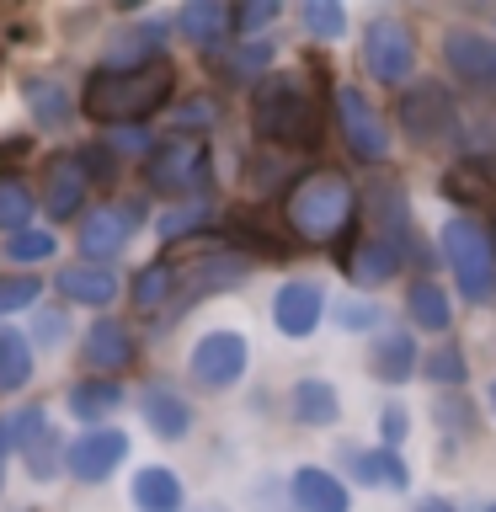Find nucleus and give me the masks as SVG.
I'll return each mask as SVG.
<instances>
[{"instance_id": "1", "label": "nucleus", "mask_w": 496, "mask_h": 512, "mask_svg": "<svg viewBox=\"0 0 496 512\" xmlns=\"http://www.w3.org/2000/svg\"><path fill=\"white\" fill-rule=\"evenodd\" d=\"M171 86H176V75L166 64H150V70H134V75L96 70L86 86H80V112H86L91 123L128 128V123H144L155 107H166Z\"/></svg>"}, {"instance_id": "2", "label": "nucleus", "mask_w": 496, "mask_h": 512, "mask_svg": "<svg viewBox=\"0 0 496 512\" xmlns=\"http://www.w3.org/2000/svg\"><path fill=\"white\" fill-rule=\"evenodd\" d=\"M283 219L304 246H326L352 224V182L342 171H304L283 198Z\"/></svg>"}, {"instance_id": "3", "label": "nucleus", "mask_w": 496, "mask_h": 512, "mask_svg": "<svg viewBox=\"0 0 496 512\" xmlns=\"http://www.w3.org/2000/svg\"><path fill=\"white\" fill-rule=\"evenodd\" d=\"M251 123H256V134H262V139L294 144V150H310V144L320 139V107H315V96L304 91V80H294V75L256 80Z\"/></svg>"}, {"instance_id": "4", "label": "nucleus", "mask_w": 496, "mask_h": 512, "mask_svg": "<svg viewBox=\"0 0 496 512\" xmlns=\"http://www.w3.org/2000/svg\"><path fill=\"white\" fill-rule=\"evenodd\" d=\"M438 246H443V262L454 267L459 294L475 299V304H486L496 294V251H491V235L480 230L475 219H448L443 235H438Z\"/></svg>"}, {"instance_id": "5", "label": "nucleus", "mask_w": 496, "mask_h": 512, "mask_svg": "<svg viewBox=\"0 0 496 512\" xmlns=\"http://www.w3.org/2000/svg\"><path fill=\"white\" fill-rule=\"evenodd\" d=\"M144 176H150V192H160V198H192V192L208 187V155L198 139H166L144 160Z\"/></svg>"}, {"instance_id": "6", "label": "nucleus", "mask_w": 496, "mask_h": 512, "mask_svg": "<svg viewBox=\"0 0 496 512\" xmlns=\"http://www.w3.org/2000/svg\"><path fill=\"white\" fill-rule=\"evenodd\" d=\"M363 64H368V75H374V80H384V86L411 80V64H416L411 27L400 22V16H374L368 32H363Z\"/></svg>"}, {"instance_id": "7", "label": "nucleus", "mask_w": 496, "mask_h": 512, "mask_svg": "<svg viewBox=\"0 0 496 512\" xmlns=\"http://www.w3.org/2000/svg\"><path fill=\"white\" fill-rule=\"evenodd\" d=\"M246 363H251L246 336L240 331H208V336H198V347H192L187 374H192V384H203V390H230V384L246 374Z\"/></svg>"}, {"instance_id": "8", "label": "nucleus", "mask_w": 496, "mask_h": 512, "mask_svg": "<svg viewBox=\"0 0 496 512\" xmlns=\"http://www.w3.org/2000/svg\"><path fill=\"white\" fill-rule=\"evenodd\" d=\"M459 112H454V96L438 80H416V86L400 96V128L411 134V144H438L443 134H454Z\"/></svg>"}, {"instance_id": "9", "label": "nucleus", "mask_w": 496, "mask_h": 512, "mask_svg": "<svg viewBox=\"0 0 496 512\" xmlns=\"http://www.w3.org/2000/svg\"><path fill=\"white\" fill-rule=\"evenodd\" d=\"M336 123H342V139H347V150L358 155V160H379L390 155V128H384V118L374 112V102L358 91V86H342L336 91Z\"/></svg>"}, {"instance_id": "10", "label": "nucleus", "mask_w": 496, "mask_h": 512, "mask_svg": "<svg viewBox=\"0 0 496 512\" xmlns=\"http://www.w3.org/2000/svg\"><path fill=\"white\" fill-rule=\"evenodd\" d=\"M368 219H374V235L384 246L400 251V262H406V256L422 262V246H416V230H411V214H406V192H400L395 176H374V182H368Z\"/></svg>"}, {"instance_id": "11", "label": "nucleus", "mask_w": 496, "mask_h": 512, "mask_svg": "<svg viewBox=\"0 0 496 512\" xmlns=\"http://www.w3.org/2000/svg\"><path fill=\"white\" fill-rule=\"evenodd\" d=\"M11 443H16V454L27 459L32 480H54L64 470V448H70V443H59V432L48 427L43 406H27L22 416H16V422H11Z\"/></svg>"}, {"instance_id": "12", "label": "nucleus", "mask_w": 496, "mask_h": 512, "mask_svg": "<svg viewBox=\"0 0 496 512\" xmlns=\"http://www.w3.org/2000/svg\"><path fill=\"white\" fill-rule=\"evenodd\" d=\"M123 454H128V432L123 427H91L64 448V470H70L75 480H86V486H96V480H107L112 470H118Z\"/></svg>"}, {"instance_id": "13", "label": "nucleus", "mask_w": 496, "mask_h": 512, "mask_svg": "<svg viewBox=\"0 0 496 512\" xmlns=\"http://www.w3.org/2000/svg\"><path fill=\"white\" fill-rule=\"evenodd\" d=\"M139 219H144L139 203H107V208H96V214H86L80 219V256H91V262L102 267V256H118L128 240H134Z\"/></svg>"}, {"instance_id": "14", "label": "nucleus", "mask_w": 496, "mask_h": 512, "mask_svg": "<svg viewBox=\"0 0 496 512\" xmlns=\"http://www.w3.org/2000/svg\"><path fill=\"white\" fill-rule=\"evenodd\" d=\"M443 59L464 86H496V38L475 27H454L443 38Z\"/></svg>"}, {"instance_id": "15", "label": "nucleus", "mask_w": 496, "mask_h": 512, "mask_svg": "<svg viewBox=\"0 0 496 512\" xmlns=\"http://www.w3.org/2000/svg\"><path fill=\"white\" fill-rule=\"evenodd\" d=\"M134 331L123 326V320H96L86 331V342H80V363L91 368V374H123L128 363H134Z\"/></svg>"}, {"instance_id": "16", "label": "nucleus", "mask_w": 496, "mask_h": 512, "mask_svg": "<svg viewBox=\"0 0 496 512\" xmlns=\"http://www.w3.org/2000/svg\"><path fill=\"white\" fill-rule=\"evenodd\" d=\"M320 315H326V299H320L315 283H283L278 294H272V326H278L283 336H310L320 326Z\"/></svg>"}, {"instance_id": "17", "label": "nucleus", "mask_w": 496, "mask_h": 512, "mask_svg": "<svg viewBox=\"0 0 496 512\" xmlns=\"http://www.w3.org/2000/svg\"><path fill=\"white\" fill-rule=\"evenodd\" d=\"M443 198L470 208V214H486V208H496V171L480 166V160H459V166L443 171Z\"/></svg>"}, {"instance_id": "18", "label": "nucleus", "mask_w": 496, "mask_h": 512, "mask_svg": "<svg viewBox=\"0 0 496 512\" xmlns=\"http://www.w3.org/2000/svg\"><path fill=\"white\" fill-rule=\"evenodd\" d=\"M86 182H91V176L80 171V160H75V155H59V160H48L43 208H48L54 219H70V214H80V203H86Z\"/></svg>"}, {"instance_id": "19", "label": "nucleus", "mask_w": 496, "mask_h": 512, "mask_svg": "<svg viewBox=\"0 0 496 512\" xmlns=\"http://www.w3.org/2000/svg\"><path fill=\"white\" fill-rule=\"evenodd\" d=\"M160 38H166V22H160V16H155V22H144L139 32H123V38H112L107 59H102V70H107V75H134V70H150Z\"/></svg>"}, {"instance_id": "20", "label": "nucleus", "mask_w": 496, "mask_h": 512, "mask_svg": "<svg viewBox=\"0 0 496 512\" xmlns=\"http://www.w3.org/2000/svg\"><path fill=\"white\" fill-rule=\"evenodd\" d=\"M59 294L70 304H91V310H102V304L118 299V272L96 267V262H75V267L59 272Z\"/></svg>"}, {"instance_id": "21", "label": "nucleus", "mask_w": 496, "mask_h": 512, "mask_svg": "<svg viewBox=\"0 0 496 512\" xmlns=\"http://www.w3.org/2000/svg\"><path fill=\"white\" fill-rule=\"evenodd\" d=\"M294 507H299V512H352L347 486H342L331 470H320V464H304V470H294Z\"/></svg>"}, {"instance_id": "22", "label": "nucleus", "mask_w": 496, "mask_h": 512, "mask_svg": "<svg viewBox=\"0 0 496 512\" xmlns=\"http://www.w3.org/2000/svg\"><path fill=\"white\" fill-rule=\"evenodd\" d=\"M139 411H144V422H150L155 438H166V443L187 438V427H192V406L176 390H166V384H150L139 400Z\"/></svg>"}, {"instance_id": "23", "label": "nucleus", "mask_w": 496, "mask_h": 512, "mask_svg": "<svg viewBox=\"0 0 496 512\" xmlns=\"http://www.w3.org/2000/svg\"><path fill=\"white\" fill-rule=\"evenodd\" d=\"M395 272H400V251L384 246L379 235L358 240V246H352V256H347V278L358 283V288H379V283H390Z\"/></svg>"}, {"instance_id": "24", "label": "nucleus", "mask_w": 496, "mask_h": 512, "mask_svg": "<svg viewBox=\"0 0 496 512\" xmlns=\"http://www.w3.org/2000/svg\"><path fill=\"white\" fill-rule=\"evenodd\" d=\"M288 411H294V422L304 427H331L336 416H342V400L326 379H299L294 395H288Z\"/></svg>"}, {"instance_id": "25", "label": "nucleus", "mask_w": 496, "mask_h": 512, "mask_svg": "<svg viewBox=\"0 0 496 512\" xmlns=\"http://www.w3.org/2000/svg\"><path fill=\"white\" fill-rule=\"evenodd\" d=\"M134 507L139 512H182V480L166 464H144L134 475Z\"/></svg>"}, {"instance_id": "26", "label": "nucleus", "mask_w": 496, "mask_h": 512, "mask_svg": "<svg viewBox=\"0 0 496 512\" xmlns=\"http://www.w3.org/2000/svg\"><path fill=\"white\" fill-rule=\"evenodd\" d=\"M123 406V384H112V379H86V384H75L70 390V416H80L86 427H102L112 422V411Z\"/></svg>"}, {"instance_id": "27", "label": "nucleus", "mask_w": 496, "mask_h": 512, "mask_svg": "<svg viewBox=\"0 0 496 512\" xmlns=\"http://www.w3.org/2000/svg\"><path fill=\"white\" fill-rule=\"evenodd\" d=\"M176 272L171 262H150V267H139L134 272V283H128V294H134V310L144 315H155V310H166V304L176 299Z\"/></svg>"}, {"instance_id": "28", "label": "nucleus", "mask_w": 496, "mask_h": 512, "mask_svg": "<svg viewBox=\"0 0 496 512\" xmlns=\"http://www.w3.org/2000/svg\"><path fill=\"white\" fill-rule=\"evenodd\" d=\"M176 27L187 32V43H198V48H214L224 32H230V11L219 6V0H187L182 16H176Z\"/></svg>"}, {"instance_id": "29", "label": "nucleus", "mask_w": 496, "mask_h": 512, "mask_svg": "<svg viewBox=\"0 0 496 512\" xmlns=\"http://www.w3.org/2000/svg\"><path fill=\"white\" fill-rule=\"evenodd\" d=\"M368 368L384 379V384H400V379H411V368H416V342L406 331H390V336H379L374 352H368Z\"/></svg>"}, {"instance_id": "30", "label": "nucleus", "mask_w": 496, "mask_h": 512, "mask_svg": "<svg viewBox=\"0 0 496 512\" xmlns=\"http://www.w3.org/2000/svg\"><path fill=\"white\" fill-rule=\"evenodd\" d=\"M246 272H251V267L240 262V256H230V251H208L203 262L192 267L187 283H192V294L203 299V294H219V288H240V283H246Z\"/></svg>"}, {"instance_id": "31", "label": "nucleus", "mask_w": 496, "mask_h": 512, "mask_svg": "<svg viewBox=\"0 0 496 512\" xmlns=\"http://www.w3.org/2000/svg\"><path fill=\"white\" fill-rule=\"evenodd\" d=\"M27 107H32V118H38L43 128H64L70 123V86H59V80H48V75H32L27 86Z\"/></svg>"}, {"instance_id": "32", "label": "nucleus", "mask_w": 496, "mask_h": 512, "mask_svg": "<svg viewBox=\"0 0 496 512\" xmlns=\"http://www.w3.org/2000/svg\"><path fill=\"white\" fill-rule=\"evenodd\" d=\"M406 315H411V326H422V331H448V320H454V304H448V294L438 283H411V294H406Z\"/></svg>"}, {"instance_id": "33", "label": "nucleus", "mask_w": 496, "mask_h": 512, "mask_svg": "<svg viewBox=\"0 0 496 512\" xmlns=\"http://www.w3.org/2000/svg\"><path fill=\"white\" fill-rule=\"evenodd\" d=\"M32 379V336L0 326V390H22Z\"/></svg>"}, {"instance_id": "34", "label": "nucleus", "mask_w": 496, "mask_h": 512, "mask_svg": "<svg viewBox=\"0 0 496 512\" xmlns=\"http://www.w3.org/2000/svg\"><path fill=\"white\" fill-rule=\"evenodd\" d=\"M347 459H352V470H358L363 486H395V491L411 486L406 464H400L390 448H368V454H347Z\"/></svg>"}, {"instance_id": "35", "label": "nucleus", "mask_w": 496, "mask_h": 512, "mask_svg": "<svg viewBox=\"0 0 496 512\" xmlns=\"http://www.w3.org/2000/svg\"><path fill=\"white\" fill-rule=\"evenodd\" d=\"M0 230L6 235L32 230V192H27V182H16V176H0Z\"/></svg>"}, {"instance_id": "36", "label": "nucleus", "mask_w": 496, "mask_h": 512, "mask_svg": "<svg viewBox=\"0 0 496 512\" xmlns=\"http://www.w3.org/2000/svg\"><path fill=\"white\" fill-rule=\"evenodd\" d=\"M43 294V283L32 272H0V315H16V310H32V299Z\"/></svg>"}, {"instance_id": "37", "label": "nucleus", "mask_w": 496, "mask_h": 512, "mask_svg": "<svg viewBox=\"0 0 496 512\" xmlns=\"http://www.w3.org/2000/svg\"><path fill=\"white\" fill-rule=\"evenodd\" d=\"M6 256L16 267H38V262L54 256V235H48V230H22V235L6 240Z\"/></svg>"}, {"instance_id": "38", "label": "nucleus", "mask_w": 496, "mask_h": 512, "mask_svg": "<svg viewBox=\"0 0 496 512\" xmlns=\"http://www.w3.org/2000/svg\"><path fill=\"white\" fill-rule=\"evenodd\" d=\"M342 27H347V11L336 0H310L304 6V32L310 38H342Z\"/></svg>"}, {"instance_id": "39", "label": "nucleus", "mask_w": 496, "mask_h": 512, "mask_svg": "<svg viewBox=\"0 0 496 512\" xmlns=\"http://www.w3.org/2000/svg\"><path fill=\"white\" fill-rule=\"evenodd\" d=\"M427 379H432V384H459V379H464V352H459L454 342H443V347L427 358Z\"/></svg>"}, {"instance_id": "40", "label": "nucleus", "mask_w": 496, "mask_h": 512, "mask_svg": "<svg viewBox=\"0 0 496 512\" xmlns=\"http://www.w3.org/2000/svg\"><path fill=\"white\" fill-rule=\"evenodd\" d=\"M267 22H278V0H246V6L230 11V27L235 32H256V27H267Z\"/></svg>"}, {"instance_id": "41", "label": "nucleus", "mask_w": 496, "mask_h": 512, "mask_svg": "<svg viewBox=\"0 0 496 512\" xmlns=\"http://www.w3.org/2000/svg\"><path fill=\"white\" fill-rule=\"evenodd\" d=\"M336 320H342L347 331H368V326H379V304H374V299H352V304H336Z\"/></svg>"}, {"instance_id": "42", "label": "nucleus", "mask_w": 496, "mask_h": 512, "mask_svg": "<svg viewBox=\"0 0 496 512\" xmlns=\"http://www.w3.org/2000/svg\"><path fill=\"white\" fill-rule=\"evenodd\" d=\"M107 150H123V155H144V160H150V134H144L139 123L112 128V134H107Z\"/></svg>"}, {"instance_id": "43", "label": "nucleus", "mask_w": 496, "mask_h": 512, "mask_svg": "<svg viewBox=\"0 0 496 512\" xmlns=\"http://www.w3.org/2000/svg\"><path fill=\"white\" fill-rule=\"evenodd\" d=\"M80 171L91 176V182H107V176H118V160H112V150H102V144H91V150H80Z\"/></svg>"}, {"instance_id": "44", "label": "nucleus", "mask_w": 496, "mask_h": 512, "mask_svg": "<svg viewBox=\"0 0 496 512\" xmlns=\"http://www.w3.org/2000/svg\"><path fill=\"white\" fill-rule=\"evenodd\" d=\"M246 182H251V192H272V187H278L283 182V176H278V155H256Z\"/></svg>"}, {"instance_id": "45", "label": "nucleus", "mask_w": 496, "mask_h": 512, "mask_svg": "<svg viewBox=\"0 0 496 512\" xmlns=\"http://www.w3.org/2000/svg\"><path fill=\"white\" fill-rule=\"evenodd\" d=\"M203 219H208L203 208H176L171 219H160V235H166V240H176V235H182V230H198Z\"/></svg>"}, {"instance_id": "46", "label": "nucleus", "mask_w": 496, "mask_h": 512, "mask_svg": "<svg viewBox=\"0 0 496 512\" xmlns=\"http://www.w3.org/2000/svg\"><path fill=\"white\" fill-rule=\"evenodd\" d=\"M267 59H272V43H251V48H240V54H235L230 70H235V75H256Z\"/></svg>"}, {"instance_id": "47", "label": "nucleus", "mask_w": 496, "mask_h": 512, "mask_svg": "<svg viewBox=\"0 0 496 512\" xmlns=\"http://www.w3.org/2000/svg\"><path fill=\"white\" fill-rule=\"evenodd\" d=\"M379 427H384V448H395L400 438H406V411H400V406H384V416H379Z\"/></svg>"}, {"instance_id": "48", "label": "nucleus", "mask_w": 496, "mask_h": 512, "mask_svg": "<svg viewBox=\"0 0 496 512\" xmlns=\"http://www.w3.org/2000/svg\"><path fill=\"white\" fill-rule=\"evenodd\" d=\"M198 123H214V102H187L182 112H176V128H198Z\"/></svg>"}, {"instance_id": "49", "label": "nucleus", "mask_w": 496, "mask_h": 512, "mask_svg": "<svg viewBox=\"0 0 496 512\" xmlns=\"http://www.w3.org/2000/svg\"><path fill=\"white\" fill-rule=\"evenodd\" d=\"M59 331H64V320H59V315H43V320H38V336H43L48 347H59V342H54Z\"/></svg>"}, {"instance_id": "50", "label": "nucleus", "mask_w": 496, "mask_h": 512, "mask_svg": "<svg viewBox=\"0 0 496 512\" xmlns=\"http://www.w3.org/2000/svg\"><path fill=\"white\" fill-rule=\"evenodd\" d=\"M416 512H454V502H443V496H422V502H416Z\"/></svg>"}, {"instance_id": "51", "label": "nucleus", "mask_w": 496, "mask_h": 512, "mask_svg": "<svg viewBox=\"0 0 496 512\" xmlns=\"http://www.w3.org/2000/svg\"><path fill=\"white\" fill-rule=\"evenodd\" d=\"M491 411H496V379H491Z\"/></svg>"}, {"instance_id": "52", "label": "nucleus", "mask_w": 496, "mask_h": 512, "mask_svg": "<svg viewBox=\"0 0 496 512\" xmlns=\"http://www.w3.org/2000/svg\"><path fill=\"white\" fill-rule=\"evenodd\" d=\"M203 512H224V507H203Z\"/></svg>"}, {"instance_id": "53", "label": "nucleus", "mask_w": 496, "mask_h": 512, "mask_svg": "<svg viewBox=\"0 0 496 512\" xmlns=\"http://www.w3.org/2000/svg\"><path fill=\"white\" fill-rule=\"evenodd\" d=\"M486 512H496V502H491V507H486Z\"/></svg>"}]
</instances>
